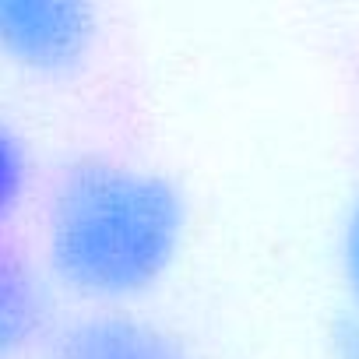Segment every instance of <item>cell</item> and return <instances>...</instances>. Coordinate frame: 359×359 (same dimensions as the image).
Returning <instances> with one entry per match:
<instances>
[{
    "label": "cell",
    "mask_w": 359,
    "mask_h": 359,
    "mask_svg": "<svg viewBox=\"0 0 359 359\" xmlns=\"http://www.w3.org/2000/svg\"><path fill=\"white\" fill-rule=\"evenodd\" d=\"M50 278L29 257L0 243V359H18L50 338Z\"/></svg>",
    "instance_id": "4"
},
{
    "label": "cell",
    "mask_w": 359,
    "mask_h": 359,
    "mask_svg": "<svg viewBox=\"0 0 359 359\" xmlns=\"http://www.w3.org/2000/svg\"><path fill=\"white\" fill-rule=\"evenodd\" d=\"M95 43V11L71 0H0V60L22 74L67 78Z\"/></svg>",
    "instance_id": "2"
},
{
    "label": "cell",
    "mask_w": 359,
    "mask_h": 359,
    "mask_svg": "<svg viewBox=\"0 0 359 359\" xmlns=\"http://www.w3.org/2000/svg\"><path fill=\"white\" fill-rule=\"evenodd\" d=\"M187 219V198L165 172L116 155H78L46 194V278L95 310H120L172 271Z\"/></svg>",
    "instance_id": "1"
},
{
    "label": "cell",
    "mask_w": 359,
    "mask_h": 359,
    "mask_svg": "<svg viewBox=\"0 0 359 359\" xmlns=\"http://www.w3.org/2000/svg\"><path fill=\"white\" fill-rule=\"evenodd\" d=\"M50 359H198L158 324L127 310H88L50 334Z\"/></svg>",
    "instance_id": "3"
},
{
    "label": "cell",
    "mask_w": 359,
    "mask_h": 359,
    "mask_svg": "<svg viewBox=\"0 0 359 359\" xmlns=\"http://www.w3.org/2000/svg\"><path fill=\"white\" fill-rule=\"evenodd\" d=\"M32 187V155L22 134L0 116V226H8Z\"/></svg>",
    "instance_id": "5"
},
{
    "label": "cell",
    "mask_w": 359,
    "mask_h": 359,
    "mask_svg": "<svg viewBox=\"0 0 359 359\" xmlns=\"http://www.w3.org/2000/svg\"><path fill=\"white\" fill-rule=\"evenodd\" d=\"M338 264H341V278L352 299V310L359 313V194L345 212L341 222V236H338Z\"/></svg>",
    "instance_id": "6"
},
{
    "label": "cell",
    "mask_w": 359,
    "mask_h": 359,
    "mask_svg": "<svg viewBox=\"0 0 359 359\" xmlns=\"http://www.w3.org/2000/svg\"><path fill=\"white\" fill-rule=\"evenodd\" d=\"M327 359H359V313L348 310L327 334Z\"/></svg>",
    "instance_id": "7"
}]
</instances>
